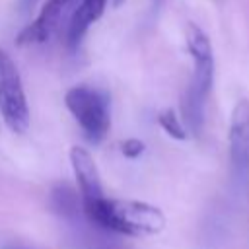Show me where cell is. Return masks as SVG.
Masks as SVG:
<instances>
[{
  "instance_id": "3957f363",
  "label": "cell",
  "mask_w": 249,
  "mask_h": 249,
  "mask_svg": "<svg viewBox=\"0 0 249 249\" xmlns=\"http://www.w3.org/2000/svg\"><path fill=\"white\" fill-rule=\"evenodd\" d=\"M64 103L88 142L99 144L107 136L111 128V101L103 89L86 84L74 86L66 91Z\"/></svg>"
},
{
  "instance_id": "8fae6325",
  "label": "cell",
  "mask_w": 249,
  "mask_h": 249,
  "mask_svg": "<svg viewBox=\"0 0 249 249\" xmlns=\"http://www.w3.org/2000/svg\"><path fill=\"white\" fill-rule=\"evenodd\" d=\"M144 148H146L144 142L138 140V138H128V140L123 142V154H124L126 158H130V160L138 158V156L144 152Z\"/></svg>"
},
{
  "instance_id": "6da1fadb",
  "label": "cell",
  "mask_w": 249,
  "mask_h": 249,
  "mask_svg": "<svg viewBox=\"0 0 249 249\" xmlns=\"http://www.w3.org/2000/svg\"><path fill=\"white\" fill-rule=\"evenodd\" d=\"M185 41L193 58V78L181 97V121L189 134L198 136L204 124L206 99L214 84V53L208 35L196 23H187Z\"/></svg>"
},
{
  "instance_id": "7a4b0ae2",
  "label": "cell",
  "mask_w": 249,
  "mask_h": 249,
  "mask_svg": "<svg viewBox=\"0 0 249 249\" xmlns=\"http://www.w3.org/2000/svg\"><path fill=\"white\" fill-rule=\"evenodd\" d=\"M82 212L97 228L130 237L156 235L165 228L163 212L158 206L142 200H121L103 196L95 202L84 204Z\"/></svg>"
},
{
  "instance_id": "9a60e30c",
  "label": "cell",
  "mask_w": 249,
  "mask_h": 249,
  "mask_svg": "<svg viewBox=\"0 0 249 249\" xmlns=\"http://www.w3.org/2000/svg\"><path fill=\"white\" fill-rule=\"evenodd\" d=\"M247 181H249V177H247Z\"/></svg>"
},
{
  "instance_id": "ba28073f",
  "label": "cell",
  "mask_w": 249,
  "mask_h": 249,
  "mask_svg": "<svg viewBox=\"0 0 249 249\" xmlns=\"http://www.w3.org/2000/svg\"><path fill=\"white\" fill-rule=\"evenodd\" d=\"M105 6H107V0H82L80 2V6L76 8V12L72 14V19L68 23V39L66 41H68L70 49H78L84 35L91 27V23H95L103 16Z\"/></svg>"
},
{
  "instance_id": "52a82bcc",
  "label": "cell",
  "mask_w": 249,
  "mask_h": 249,
  "mask_svg": "<svg viewBox=\"0 0 249 249\" xmlns=\"http://www.w3.org/2000/svg\"><path fill=\"white\" fill-rule=\"evenodd\" d=\"M72 0H45L39 16L23 27V31L18 35L19 45H39L45 43L58 27V21L64 14V10L70 6Z\"/></svg>"
},
{
  "instance_id": "9c48e42d",
  "label": "cell",
  "mask_w": 249,
  "mask_h": 249,
  "mask_svg": "<svg viewBox=\"0 0 249 249\" xmlns=\"http://www.w3.org/2000/svg\"><path fill=\"white\" fill-rule=\"evenodd\" d=\"M51 206L64 218H76L78 210H82L80 193H76L68 185H56L51 193Z\"/></svg>"
},
{
  "instance_id": "30bf717a",
  "label": "cell",
  "mask_w": 249,
  "mask_h": 249,
  "mask_svg": "<svg viewBox=\"0 0 249 249\" xmlns=\"http://www.w3.org/2000/svg\"><path fill=\"white\" fill-rule=\"evenodd\" d=\"M158 123H160V126H161L171 138H175V140H185V138L189 136V132H187V128H185V124H183V121H181V117H177V113H175L173 109H163V111L158 115Z\"/></svg>"
},
{
  "instance_id": "7c38bea8",
  "label": "cell",
  "mask_w": 249,
  "mask_h": 249,
  "mask_svg": "<svg viewBox=\"0 0 249 249\" xmlns=\"http://www.w3.org/2000/svg\"><path fill=\"white\" fill-rule=\"evenodd\" d=\"M4 249H29V247H19V245H8V247H4Z\"/></svg>"
},
{
  "instance_id": "5b68a950",
  "label": "cell",
  "mask_w": 249,
  "mask_h": 249,
  "mask_svg": "<svg viewBox=\"0 0 249 249\" xmlns=\"http://www.w3.org/2000/svg\"><path fill=\"white\" fill-rule=\"evenodd\" d=\"M230 167L235 183H243L249 177V99L241 97L230 115Z\"/></svg>"
},
{
  "instance_id": "4fadbf2b",
  "label": "cell",
  "mask_w": 249,
  "mask_h": 249,
  "mask_svg": "<svg viewBox=\"0 0 249 249\" xmlns=\"http://www.w3.org/2000/svg\"><path fill=\"white\" fill-rule=\"evenodd\" d=\"M123 2H124V0H113V6H115V8H119Z\"/></svg>"
},
{
  "instance_id": "277c9868",
  "label": "cell",
  "mask_w": 249,
  "mask_h": 249,
  "mask_svg": "<svg viewBox=\"0 0 249 249\" xmlns=\"http://www.w3.org/2000/svg\"><path fill=\"white\" fill-rule=\"evenodd\" d=\"M0 117L4 124L16 132L25 134L29 130V107L23 91L21 76L12 56L0 47Z\"/></svg>"
},
{
  "instance_id": "8992f818",
  "label": "cell",
  "mask_w": 249,
  "mask_h": 249,
  "mask_svg": "<svg viewBox=\"0 0 249 249\" xmlns=\"http://www.w3.org/2000/svg\"><path fill=\"white\" fill-rule=\"evenodd\" d=\"M70 163H72V171H74V177L78 183L82 206L103 198L105 193L101 187V177H99V171H97V165H95V160L91 158V154L82 146H72L70 148Z\"/></svg>"
},
{
  "instance_id": "5bb4252c",
  "label": "cell",
  "mask_w": 249,
  "mask_h": 249,
  "mask_svg": "<svg viewBox=\"0 0 249 249\" xmlns=\"http://www.w3.org/2000/svg\"><path fill=\"white\" fill-rule=\"evenodd\" d=\"M156 2H160V0H156Z\"/></svg>"
}]
</instances>
